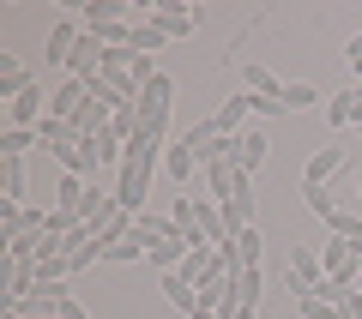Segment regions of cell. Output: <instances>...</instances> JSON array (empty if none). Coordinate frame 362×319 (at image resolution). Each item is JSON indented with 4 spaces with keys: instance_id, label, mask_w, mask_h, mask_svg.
I'll return each instance as SVG.
<instances>
[{
    "instance_id": "4fadbf2b",
    "label": "cell",
    "mask_w": 362,
    "mask_h": 319,
    "mask_svg": "<svg viewBox=\"0 0 362 319\" xmlns=\"http://www.w3.org/2000/svg\"><path fill=\"white\" fill-rule=\"evenodd\" d=\"M247 115H254V97H247V90H235V97H223V109H218L211 121H218V133H247V127H242Z\"/></svg>"
},
{
    "instance_id": "9a60e30c",
    "label": "cell",
    "mask_w": 362,
    "mask_h": 319,
    "mask_svg": "<svg viewBox=\"0 0 362 319\" xmlns=\"http://www.w3.org/2000/svg\"><path fill=\"white\" fill-rule=\"evenodd\" d=\"M37 139L49 145V151H66V145H78L85 133L73 127V121H54V115H42V127H37Z\"/></svg>"
},
{
    "instance_id": "603a6c76",
    "label": "cell",
    "mask_w": 362,
    "mask_h": 319,
    "mask_svg": "<svg viewBox=\"0 0 362 319\" xmlns=\"http://www.w3.org/2000/svg\"><path fill=\"white\" fill-rule=\"evenodd\" d=\"M127 49H133V54H157V49H169V37H163V30H157V25H151V18H145V25H133Z\"/></svg>"
},
{
    "instance_id": "d4e9b609",
    "label": "cell",
    "mask_w": 362,
    "mask_h": 319,
    "mask_svg": "<svg viewBox=\"0 0 362 319\" xmlns=\"http://www.w3.org/2000/svg\"><path fill=\"white\" fill-rule=\"evenodd\" d=\"M326 121H332V133L350 127V121H356V90H338V97H326Z\"/></svg>"
},
{
    "instance_id": "5bb4252c",
    "label": "cell",
    "mask_w": 362,
    "mask_h": 319,
    "mask_svg": "<svg viewBox=\"0 0 362 319\" xmlns=\"http://www.w3.org/2000/svg\"><path fill=\"white\" fill-rule=\"evenodd\" d=\"M206 181H211V199L223 205V199H230L235 187H242V169H235L230 157H218V163H206Z\"/></svg>"
},
{
    "instance_id": "1f68e13d",
    "label": "cell",
    "mask_w": 362,
    "mask_h": 319,
    "mask_svg": "<svg viewBox=\"0 0 362 319\" xmlns=\"http://www.w3.org/2000/svg\"><path fill=\"white\" fill-rule=\"evenodd\" d=\"M344 61H350V66L362 61V30H356V37H350V42H344Z\"/></svg>"
},
{
    "instance_id": "3957f363",
    "label": "cell",
    "mask_w": 362,
    "mask_h": 319,
    "mask_svg": "<svg viewBox=\"0 0 362 319\" xmlns=\"http://www.w3.org/2000/svg\"><path fill=\"white\" fill-rule=\"evenodd\" d=\"M266 151H272V145H266V133H259V127H247V133H223V157H230L242 175H254V169L266 163Z\"/></svg>"
},
{
    "instance_id": "d590c367",
    "label": "cell",
    "mask_w": 362,
    "mask_h": 319,
    "mask_svg": "<svg viewBox=\"0 0 362 319\" xmlns=\"http://www.w3.org/2000/svg\"><path fill=\"white\" fill-rule=\"evenodd\" d=\"M230 319H254V313H247V307H242V313H230Z\"/></svg>"
},
{
    "instance_id": "44dd1931",
    "label": "cell",
    "mask_w": 362,
    "mask_h": 319,
    "mask_svg": "<svg viewBox=\"0 0 362 319\" xmlns=\"http://www.w3.org/2000/svg\"><path fill=\"white\" fill-rule=\"evenodd\" d=\"M133 235H139V241L151 247V241H163V235H175V217H157V211H139V217H133Z\"/></svg>"
},
{
    "instance_id": "2e32d148",
    "label": "cell",
    "mask_w": 362,
    "mask_h": 319,
    "mask_svg": "<svg viewBox=\"0 0 362 319\" xmlns=\"http://www.w3.org/2000/svg\"><path fill=\"white\" fill-rule=\"evenodd\" d=\"M163 295H169V307H175V313H194V307H199V289L181 277V271H169V277H163Z\"/></svg>"
},
{
    "instance_id": "836d02e7",
    "label": "cell",
    "mask_w": 362,
    "mask_h": 319,
    "mask_svg": "<svg viewBox=\"0 0 362 319\" xmlns=\"http://www.w3.org/2000/svg\"><path fill=\"white\" fill-rule=\"evenodd\" d=\"M187 319H223V313H218V307H194V313H187Z\"/></svg>"
},
{
    "instance_id": "ba28073f",
    "label": "cell",
    "mask_w": 362,
    "mask_h": 319,
    "mask_svg": "<svg viewBox=\"0 0 362 319\" xmlns=\"http://www.w3.org/2000/svg\"><path fill=\"white\" fill-rule=\"evenodd\" d=\"M223 223H230V235L254 229V175H242V187L223 199Z\"/></svg>"
},
{
    "instance_id": "8d00e7d4",
    "label": "cell",
    "mask_w": 362,
    "mask_h": 319,
    "mask_svg": "<svg viewBox=\"0 0 362 319\" xmlns=\"http://www.w3.org/2000/svg\"><path fill=\"white\" fill-rule=\"evenodd\" d=\"M6 319H18V313H6Z\"/></svg>"
},
{
    "instance_id": "4316f807",
    "label": "cell",
    "mask_w": 362,
    "mask_h": 319,
    "mask_svg": "<svg viewBox=\"0 0 362 319\" xmlns=\"http://www.w3.org/2000/svg\"><path fill=\"white\" fill-rule=\"evenodd\" d=\"M314 102H320V90H314L308 78H290V85H284V115H296V109H314Z\"/></svg>"
},
{
    "instance_id": "ac0fdd59",
    "label": "cell",
    "mask_w": 362,
    "mask_h": 319,
    "mask_svg": "<svg viewBox=\"0 0 362 319\" xmlns=\"http://www.w3.org/2000/svg\"><path fill=\"white\" fill-rule=\"evenodd\" d=\"M0 199L25 205V163L18 157H0Z\"/></svg>"
},
{
    "instance_id": "f546056e",
    "label": "cell",
    "mask_w": 362,
    "mask_h": 319,
    "mask_svg": "<svg viewBox=\"0 0 362 319\" xmlns=\"http://www.w3.org/2000/svg\"><path fill=\"white\" fill-rule=\"evenodd\" d=\"M296 313H302V319H344L332 301H320V295H302V301H296Z\"/></svg>"
},
{
    "instance_id": "cb8c5ba5",
    "label": "cell",
    "mask_w": 362,
    "mask_h": 319,
    "mask_svg": "<svg viewBox=\"0 0 362 319\" xmlns=\"http://www.w3.org/2000/svg\"><path fill=\"white\" fill-rule=\"evenodd\" d=\"M25 85H30V73H25V66L13 61V54H0V97L13 102V97H18V90H25Z\"/></svg>"
},
{
    "instance_id": "d6986e66",
    "label": "cell",
    "mask_w": 362,
    "mask_h": 319,
    "mask_svg": "<svg viewBox=\"0 0 362 319\" xmlns=\"http://www.w3.org/2000/svg\"><path fill=\"white\" fill-rule=\"evenodd\" d=\"M163 175L169 181H181V187H187V181H194V151H187V145H169V151H163Z\"/></svg>"
},
{
    "instance_id": "ffe728a7",
    "label": "cell",
    "mask_w": 362,
    "mask_h": 319,
    "mask_svg": "<svg viewBox=\"0 0 362 319\" xmlns=\"http://www.w3.org/2000/svg\"><path fill=\"white\" fill-rule=\"evenodd\" d=\"M259 295H266V271H235V301H242L247 307V313H254V307H259Z\"/></svg>"
},
{
    "instance_id": "7402d4cb",
    "label": "cell",
    "mask_w": 362,
    "mask_h": 319,
    "mask_svg": "<svg viewBox=\"0 0 362 319\" xmlns=\"http://www.w3.org/2000/svg\"><path fill=\"white\" fill-rule=\"evenodd\" d=\"M145 253H151V247H145L139 235H121V241H109V247H103L109 265H133V259H145Z\"/></svg>"
},
{
    "instance_id": "8992f818",
    "label": "cell",
    "mask_w": 362,
    "mask_h": 319,
    "mask_svg": "<svg viewBox=\"0 0 362 319\" xmlns=\"http://www.w3.org/2000/svg\"><path fill=\"white\" fill-rule=\"evenodd\" d=\"M344 169H350V151H344V145H320V151L308 157V169H302V181L326 187V181H332V175H344Z\"/></svg>"
},
{
    "instance_id": "83f0119b",
    "label": "cell",
    "mask_w": 362,
    "mask_h": 319,
    "mask_svg": "<svg viewBox=\"0 0 362 319\" xmlns=\"http://www.w3.org/2000/svg\"><path fill=\"white\" fill-rule=\"evenodd\" d=\"M30 145H42L30 127H6V133H0V157H25Z\"/></svg>"
},
{
    "instance_id": "d6a6232c",
    "label": "cell",
    "mask_w": 362,
    "mask_h": 319,
    "mask_svg": "<svg viewBox=\"0 0 362 319\" xmlns=\"http://www.w3.org/2000/svg\"><path fill=\"white\" fill-rule=\"evenodd\" d=\"M61 319H90V313H85V307L73 301V295H66V301H61Z\"/></svg>"
},
{
    "instance_id": "8fae6325",
    "label": "cell",
    "mask_w": 362,
    "mask_h": 319,
    "mask_svg": "<svg viewBox=\"0 0 362 319\" xmlns=\"http://www.w3.org/2000/svg\"><path fill=\"white\" fill-rule=\"evenodd\" d=\"M284 271H290V277H296V283H308V289H314V283L326 277L320 253H308V247H302V241H290V253H284Z\"/></svg>"
},
{
    "instance_id": "e0dca14e",
    "label": "cell",
    "mask_w": 362,
    "mask_h": 319,
    "mask_svg": "<svg viewBox=\"0 0 362 319\" xmlns=\"http://www.w3.org/2000/svg\"><path fill=\"white\" fill-rule=\"evenodd\" d=\"M242 90H254V97H284V85H278L259 61H242Z\"/></svg>"
},
{
    "instance_id": "484cf974",
    "label": "cell",
    "mask_w": 362,
    "mask_h": 319,
    "mask_svg": "<svg viewBox=\"0 0 362 319\" xmlns=\"http://www.w3.org/2000/svg\"><path fill=\"white\" fill-rule=\"evenodd\" d=\"M302 199H308V211H314V217H326V223L338 217V199H332V187H314V181H302Z\"/></svg>"
},
{
    "instance_id": "52a82bcc",
    "label": "cell",
    "mask_w": 362,
    "mask_h": 319,
    "mask_svg": "<svg viewBox=\"0 0 362 319\" xmlns=\"http://www.w3.org/2000/svg\"><path fill=\"white\" fill-rule=\"evenodd\" d=\"M163 151H169V139H157V133H133L127 139V157H121V169H157L163 163Z\"/></svg>"
},
{
    "instance_id": "277c9868",
    "label": "cell",
    "mask_w": 362,
    "mask_h": 319,
    "mask_svg": "<svg viewBox=\"0 0 362 319\" xmlns=\"http://www.w3.org/2000/svg\"><path fill=\"white\" fill-rule=\"evenodd\" d=\"M78 42H85V18H78V13L54 18V25H49V61H54V66H73Z\"/></svg>"
},
{
    "instance_id": "9c48e42d",
    "label": "cell",
    "mask_w": 362,
    "mask_h": 319,
    "mask_svg": "<svg viewBox=\"0 0 362 319\" xmlns=\"http://www.w3.org/2000/svg\"><path fill=\"white\" fill-rule=\"evenodd\" d=\"M145 187H151V169H121V181H115V205L127 211V217H139V211H145Z\"/></svg>"
},
{
    "instance_id": "f1b7e54d",
    "label": "cell",
    "mask_w": 362,
    "mask_h": 319,
    "mask_svg": "<svg viewBox=\"0 0 362 319\" xmlns=\"http://www.w3.org/2000/svg\"><path fill=\"white\" fill-rule=\"evenodd\" d=\"M326 229H332V241H356V235H362V217H356V211H338Z\"/></svg>"
},
{
    "instance_id": "30bf717a",
    "label": "cell",
    "mask_w": 362,
    "mask_h": 319,
    "mask_svg": "<svg viewBox=\"0 0 362 319\" xmlns=\"http://www.w3.org/2000/svg\"><path fill=\"white\" fill-rule=\"evenodd\" d=\"M85 97H90V85H78V78H61V85L49 90V115H54V121H73L78 109H85Z\"/></svg>"
},
{
    "instance_id": "5b68a950",
    "label": "cell",
    "mask_w": 362,
    "mask_h": 319,
    "mask_svg": "<svg viewBox=\"0 0 362 319\" xmlns=\"http://www.w3.org/2000/svg\"><path fill=\"white\" fill-rule=\"evenodd\" d=\"M42 115H49V90L30 78V85L18 90L13 102H6V121H13V127H30V133H37V127H42Z\"/></svg>"
},
{
    "instance_id": "7a4b0ae2",
    "label": "cell",
    "mask_w": 362,
    "mask_h": 319,
    "mask_svg": "<svg viewBox=\"0 0 362 319\" xmlns=\"http://www.w3.org/2000/svg\"><path fill=\"white\" fill-rule=\"evenodd\" d=\"M151 25L175 42V37H194V30L206 25V13H199V6H187V0H157V6H151Z\"/></svg>"
},
{
    "instance_id": "7c38bea8",
    "label": "cell",
    "mask_w": 362,
    "mask_h": 319,
    "mask_svg": "<svg viewBox=\"0 0 362 319\" xmlns=\"http://www.w3.org/2000/svg\"><path fill=\"white\" fill-rule=\"evenodd\" d=\"M54 205H61V211H73V217L85 223V205H90V181H85V175H61V187H54Z\"/></svg>"
},
{
    "instance_id": "6da1fadb",
    "label": "cell",
    "mask_w": 362,
    "mask_h": 319,
    "mask_svg": "<svg viewBox=\"0 0 362 319\" xmlns=\"http://www.w3.org/2000/svg\"><path fill=\"white\" fill-rule=\"evenodd\" d=\"M169 102H175V78H169V73H157L151 85L139 90V102H133V109H139V127H145V133L169 139Z\"/></svg>"
},
{
    "instance_id": "e575fe53",
    "label": "cell",
    "mask_w": 362,
    "mask_h": 319,
    "mask_svg": "<svg viewBox=\"0 0 362 319\" xmlns=\"http://www.w3.org/2000/svg\"><path fill=\"white\" fill-rule=\"evenodd\" d=\"M350 253H356V259H362V235H356V241H350Z\"/></svg>"
},
{
    "instance_id": "4dcf8cb0",
    "label": "cell",
    "mask_w": 362,
    "mask_h": 319,
    "mask_svg": "<svg viewBox=\"0 0 362 319\" xmlns=\"http://www.w3.org/2000/svg\"><path fill=\"white\" fill-rule=\"evenodd\" d=\"M133 61H139L133 49H103V73H133Z\"/></svg>"
}]
</instances>
